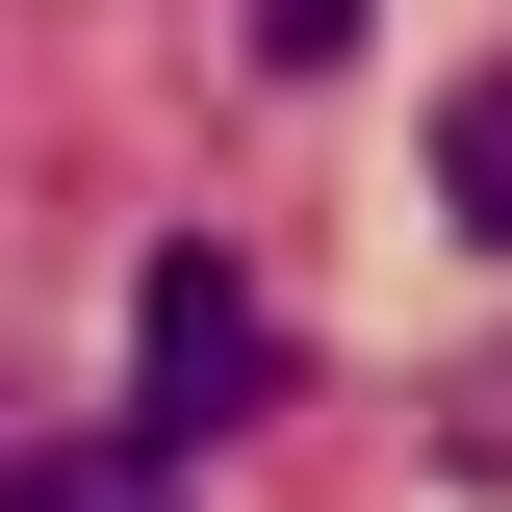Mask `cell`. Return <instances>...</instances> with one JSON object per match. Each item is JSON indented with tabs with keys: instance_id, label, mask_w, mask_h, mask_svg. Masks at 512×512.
Masks as SVG:
<instances>
[{
	"instance_id": "obj_1",
	"label": "cell",
	"mask_w": 512,
	"mask_h": 512,
	"mask_svg": "<svg viewBox=\"0 0 512 512\" xmlns=\"http://www.w3.org/2000/svg\"><path fill=\"white\" fill-rule=\"evenodd\" d=\"M256 384H282V308H256L231 256H154V282H128V436H154V461H205Z\"/></svg>"
},
{
	"instance_id": "obj_2",
	"label": "cell",
	"mask_w": 512,
	"mask_h": 512,
	"mask_svg": "<svg viewBox=\"0 0 512 512\" xmlns=\"http://www.w3.org/2000/svg\"><path fill=\"white\" fill-rule=\"evenodd\" d=\"M0 512H180V461H154V436H26Z\"/></svg>"
},
{
	"instance_id": "obj_3",
	"label": "cell",
	"mask_w": 512,
	"mask_h": 512,
	"mask_svg": "<svg viewBox=\"0 0 512 512\" xmlns=\"http://www.w3.org/2000/svg\"><path fill=\"white\" fill-rule=\"evenodd\" d=\"M436 205H461V231H487V256H512V52H487V77H461V103H436Z\"/></svg>"
},
{
	"instance_id": "obj_4",
	"label": "cell",
	"mask_w": 512,
	"mask_h": 512,
	"mask_svg": "<svg viewBox=\"0 0 512 512\" xmlns=\"http://www.w3.org/2000/svg\"><path fill=\"white\" fill-rule=\"evenodd\" d=\"M256 52H282V77H333V52H359V0H256Z\"/></svg>"
}]
</instances>
